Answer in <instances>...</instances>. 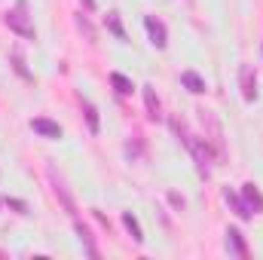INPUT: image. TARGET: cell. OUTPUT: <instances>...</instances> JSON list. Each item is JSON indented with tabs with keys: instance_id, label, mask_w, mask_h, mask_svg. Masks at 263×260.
<instances>
[{
	"instance_id": "18",
	"label": "cell",
	"mask_w": 263,
	"mask_h": 260,
	"mask_svg": "<svg viewBox=\"0 0 263 260\" xmlns=\"http://www.w3.org/2000/svg\"><path fill=\"white\" fill-rule=\"evenodd\" d=\"M77 28H80V31L86 34V40H89V43H95V28H92V22H89V18H86L83 12L77 15Z\"/></svg>"
},
{
	"instance_id": "10",
	"label": "cell",
	"mask_w": 263,
	"mask_h": 260,
	"mask_svg": "<svg viewBox=\"0 0 263 260\" xmlns=\"http://www.w3.org/2000/svg\"><path fill=\"white\" fill-rule=\"evenodd\" d=\"M242 199L248 202V208H251L254 214H263V196H260V190H257V184L248 181V184L242 187Z\"/></svg>"
},
{
	"instance_id": "6",
	"label": "cell",
	"mask_w": 263,
	"mask_h": 260,
	"mask_svg": "<svg viewBox=\"0 0 263 260\" xmlns=\"http://www.w3.org/2000/svg\"><path fill=\"white\" fill-rule=\"evenodd\" d=\"M227 251H230V254H236V257H242V260L251 254V251H248V245H245V236H242L236 227H230V230H227Z\"/></svg>"
},
{
	"instance_id": "1",
	"label": "cell",
	"mask_w": 263,
	"mask_h": 260,
	"mask_svg": "<svg viewBox=\"0 0 263 260\" xmlns=\"http://www.w3.org/2000/svg\"><path fill=\"white\" fill-rule=\"evenodd\" d=\"M172 129L178 132V138L184 141V147L190 150V156L196 159V169L202 178H208L211 175V162H214V156H211V150H208V141L205 138H199V135H193V132L187 129L181 120H172Z\"/></svg>"
},
{
	"instance_id": "15",
	"label": "cell",
	"mask_w": 263,
	"mask_h": 260,
	"mask_svg": "<svg viewBox=\"0 0 263 260\" xmlns=\"http://www.w3.org/2000/svg\"><path fill=\"white\" fill-rule=\"evenodd\" d=\"M110 83H114V89H117L120 95H132V92H135L132 80L129 77H123V73H110Z\"/></svg>"
},
{
	"instance_id": "8",
	"label": "cell",
	"mask_w": 263,
	"mask_h": 260,
	"mask_svg": "<svg viewBox=\"0 0 263 260\" xmlns=\"http://www.w3.org/2000/svg\"><path fill=\"white\" fill-rule=\"evenodd\" d=\"M144 107H147V117H150L153 123L162 117V104H159V95H156L153 86H144Z\"/></svg>"
},
{
	"instance_id": "2",
	"label": "cell",
	"mask_w": 263,
	"mask_h": 260,
	"mask_svg": "<svg viewBox=\"0 0 263 260\" xmlns=\"http://www.w3.org/2000/svg\"><path fill=\"white\" fill-rule=\"evenodd\" d=\"M6 25H9V31H15L18 37L37 40V31H34V25H31V18H28V9H25V0H18V6L6 12Z\"/></svg>"
},
{
	"instance_id": "5",
	"label": "cell",
	"mask_w": 263,
	"mask_h": 260,
	"mask_svg": "<svg viewBox=\"0 0 263 260\" xmlns=\"http://www.w3.org/2000/svg\"><path fill=\"white\" fill-rule=\"evenodd\" d=\"M196 114H199V120H202V126L208 129V141H211V144L217 147V153L223 156V132H220V123H217L208 110H196Z\"/></svg>"
},
{
	"instance_id": "4",
	"label": "cell",
	"mask_w": 263,
	"mask_h": 260,
	"mask_svg": "<svg viewBox=\"0 0 263 260\" xmlns=\"http://www.w3.org/2000/svg\"><path fill=\"white\" fill-rule=\"evenodd\" d=\"M239 89H242V98L245 101H254L257 98V77H254V67L251 65L239 67Z\"/></svg>"
},
{
	"instance_id": "9",
	"label": "cell",
	"mask_w": 263,
	"mask_h": 260,
	"mask_svg": "<svg viewBox=\"0 0 263 260\" xmlns=\"http://www.w3.org/2000/svg\"><path fill=\"white\" fill-rule=\"evenodd\" d=\"M31 129L37 132V135H43V138H62V126L52 123V120H46V117L31 120Z\"/></svg>"
},
{
	"instance_id": "14",
	"label": "cell",
	"mask_w": 263,
	"mask_h": 260,
	"mask_svg": "<svg viewBox=\"0 0 263 260\" xmlns=\"http://www.w3.org/2000/svg\"><path fill=\"white\" fill-rule=\"evenodd\" d=\"M123 224H126V230L132 233V239L141 245V242H144V233H141V224L135 220V214H132V211H123Z\"/></svg>"
},
{
	"instance_id": "20",
	"label": "cell",
	"mask_w": 263,
	"mask_h": 260,
	"mask_svg": "<svg viewBox=\"0 0 263 260\" xmlns=\"http://www.w3.org/2000/svg\"><path fill=\"white\" fill-rule=\"evenodd\" d=\"M141 150H144V144H141V141H129V144H126V153H129L132 159H138V156H141Z\"/></svg>"
},
{
	"instance_id": "23",
	"label": "cell",
	"mask_w": 263,
	"mask_h": 260,
	"mask_svg": "<svg viewBox=\"0 0 263 260\" xmlns=\"http://www.w3.org/2000/svg\"><path fill=\"white\" fill-rule=\"evenodd\" d=\"M80 3H83V6H86V9H89V12H92V9H95V0H80Z\"/></svg>"
},
{
	"instance_id": "21",
	"label": "cell",
	"mask_w": 263,
	"mask_h": 260,
	"mask_svg": "<svg viewBox=\"0 0 263 260\" xmlns=\"http://www.w3.org/2000/svg\"><path fill=\"white\" fill-rule=\"evenodd\" d=\"M6 205H9V208H15L18 214H28V205H25L22 199H6Z\"/></svg>"
},
{
	"instance_id": "22",
	"label": "cell",
	"mask_w": 263,
	"mask_h": 260,
	"mask_svg": "<svg viewBox=\"0 0 263 260\" xmlns=\"http://www.w3.org/2000/svg\"><path fill=\"white\" fill-rule=\"evenodd\" d=\"M168 202L175 205V208H184L187 202H184V196H178V193H168Z\"/></svg>"
},
{
	"instance_id": "11",
	"label": "cell",
	"mask_w": 263,
	"mask_h": 260,
	"mask_svg": "<svg viewBox=\"0 0 263 260\" xmlns=\"http://www.w3.org/2000/svg\"><path fill=\"white\" fill-rule=\"evenodd\" d=\"M223 199H227V202H230V205H233V211H236V214H239V217H242V220H248V217H251V214H254V211H251V208H248V202H245V199H239V196L233 193V190H230V187H227V190H223Z\"/></svg>"
},
{
	"instance_id": "3",
	"label": "cell",
	"mask_w": 263,
	"mask_h": 260,
	"mask_svg": "<svg viewBox=\"0 0 263 260\" xmlns=\"http://www.w3.org/2000/svg\"><path fill=\"white\" fill-rule=\"evenodd\" d=\"M144 25H147L150 43H153L156 49H165V46H168V31H165V25H162L156 15H144Z\"/></svg>"
},
{
	"instance_id": "16",
	"label": "cell",
	"mask_w": 263,
	"mask_h": 260,
	"mask_svg": "<svg viewBox=\"0 0 263 260\" xmlns=\"http://www.w3.org/2000/svg\"><path fill=\"white\" fill-rule=\"evenodd\" d=\"M77 233H80V239L86 242V251H89V257H98V248H95V239H92V233H89V227H83V224H77Z\"/></svg>"
},
{
	"instance_id": "13",
	"label": "cell",
	"mask_w": 263,
	"mask_h": 260,
	"mask_svg": "<svg viewBox=\"0 0 263 260\" xmlns=\"http://www.w3.org/2000/svg\"><path fill=\"white\" fill-rule=\"evenodd\" d=\"M104 22H107V28L114 31V37H117V40H123V43H129V34L123 31V22H120V12H107V18H104Z\"/></svg>"
},
{
	"instance_id": "19",
	"label": "cell",
	"mask_w": 263,
	"mask_h": 260,
	"mask_svg": "<svg viewBox=\"0 0 263 260\" xmlns=\"http://www.w3.org/2000/svg\"><path fill=\"white\" fill-rule=\"evenodd\" d=\"M83 110H86V123H89V129L98 132V110H95V104H92V101H83Z\"/></svg>"
},
{
	"instance_id": "7",
	"label": "cell",
	"mask_w": 263,
	"mask_h": 260,
	"mask_svg": "<svg viewBox=\"0 0 263 260\" xmlns=\"http://www.w3.org/2000/svg\"><path fill=\"white\" fill-rule=\"evenodd\" d=\"M49 181H52V187H55V196L62 199V205H65V211L67 214H77V205H73V199H70V193H67V187H65V181L55 175V169H49Z\"/></svg>"
},
{
	"instance_id": "17",
	"label": "cell",
	"mask_w": 263,
	"mask_h": 260,
	"mask_svg": "<svg viewBox=\"0 0 263 260\" xmlns=\"http://www.w3.org/2000/svg\"><path fill=\"white\" fill-rule=\"evenodd\" d=\"M9 62H12V70H15V73H18L22 80H34V77L28 73V67H25V62H22V52H18V49H15V52L9 55Z\"/></svg>"
},
{
	"instance_id": "12",
	"label": "cell",
	"mask_w": 263,
	"mask_h": 260,
	"mask_svg": "<svg viewBox=\"0 0 263 260\" xmlns=\"http://www.w3.org/2000/svg\"><path fill=\"white\" fill-rule=\"evenodd\" d=\"M181 83H184L187 92H193V95H202V92H205V80L199 77L196 70H184V73H181Z\"/></svg>"
}]
</instances>
